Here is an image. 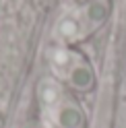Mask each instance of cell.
I'll list each match as a JSON object with an SVG mask.
<instances>
[{"instance_id":"7a4b0ae2","label":"cell","mask_w":126,"mask_h":128,"mask_svg":"<svg viewBox=\"0 0 126 128\" xmlns=\"http://www.w3.org/2000/svg\"><path fill=\"white\" fill-rule=\"evenodd\" d=\"M39 99H42L44 106H48V108H58L60 106V89H58V85L54 83L52 78L42 81V87H39Z\"/></svg>"},{"instance_id":"3957f363","label":"cell","mask_w":126,"mask_h":128,"mask_svg":"<svg viewBox=\"0 0 126 128\" xmlns=\"http://www.w3.org/2000/svg\"><path fill=\"white\" fill-rule=\"evenodd\" d=\"M70 83H72L76 89H91L93 85V72L87 66H74L72 72H70Z\"/></svg>"},{"instance_id":"8992f818","label":"cell","mask_w":126,"mask_h":128,"mask_svg":"<svg viewBox=\"0 0 126 128\" xmlns=\"http://www.w3.org/2000/svg\"><path fill=\"white\" fill-rule=\"evenodd\" d=\"M87 17L93 21V23H101L106 17H108V4L106 2H93L87 10Z\"/></svg>"},{"instance_id":"5b68a950","label":"cell","mask_w":126,"mask_h":128,"mask_svg":"<svg viewBox=\"0 0 126 128\" xmlns=\"http://www.w3.org/2000/svg\"><path fill=\"white\" fill-rule=\"evenodd\" d=\"M50 60H52L54 68L66 70V68H70V64H72V54H70L68 50H54L52 56H50Z\"/></svg>"},{"instance_id":"6da1fadb","label":"cell","mask_w":126,"mask_h":128,"mask_svg":"<svg viewBox=\"0 0 126 128\" xmlns=\"http://www.w3.org/2000/svg\"><path fill=\"white\" fill-rule=\"evenodd\" d=\"M54 120H56V124L60 128H83L85 124V116L78 106L74 103H60L56 108V114H54Z\"/></svg>"},{"instance_id":"277c9868","label":"cell","mask_w":126,"mask_h":128,"mask_svg":"<svg viewBox=\"0 0 126 128\" xmlns=\"http://www.w3.org/2000/svg\"><path fill=\"white\" fill-rule=\"evenodd\" d=\"M58 35L64 39H78L81 35V25L74 17H64L58 23Z\"/></svg>"}]
</instances>
